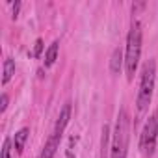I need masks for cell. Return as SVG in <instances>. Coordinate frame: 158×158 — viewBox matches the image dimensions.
<instances>
[{
	"mask_svg": "<svg viewBox=\"0 0 158 158\" xmlns=\"http://www.w3.org/2000/svg\"><path fill=\"white\" fill-rule=\"evenodd\" d=\"M139 54H141V24L139 21H132L127 35V50H125V71H127L128 82L134 80Z\"/></svg>",
	"mask_w": 158,
	"mask_h": 158,
	"instance_id": "obj_1",
	"label": "cell"
},
{
	"mask_svg": "<svg viewBox=\"0 0 158 158\" xmlns=\"http://www.w3.org/2000/svg\"><path fill=\"white\" fill-rule=\"evenodd\" d=\"M128 141H130V115L125 108H121L112 136V158H127Z\"/></svg>",
	"mask_w": 158,
	"mask_h": 158,
	"instance_id": "obj_2",
	"label": "cell"
},
{
	"mask_svg": "<svg viewBox=\"0 0 158 158\" xmlns=\"http://www.w3.org/2000/svg\"><path fill=\"white\" fill-rule=\"evenodd\" d=\"M154 80H156V61L147 60L141 69V82H139V91H138V110L139 112L147 110V106L152 99Z\"/></svg>",
	"mask_w": 158,
	"mask_h": 158,
	"instance_id": "obj_3",
	"label": "cell"
},
{
	"mask_svg": "<svg viewBox=\"0 0 158 158\" xmlns=\"http://www.w3.org/2000/svg\"><path fill=\"white\" fill-rule=\"evenodd\" d=\"M156 136H158V110L149 117V121L143 127L141 132V139H139V147L147 156H152L154 147H156Z\"/></svg>",
	"mask_w": 158,
	"mask_h": 158,
	"instance_id": "obj_4",
	"label": "cell"
},
{
	"mask_svg": "<svg viewBox=\"0 0 158 158\" xmlns=\"http://www.w3.org/2000/svg\"><path fill=\"white\" fill-rule=\"evenodd\" d=\"M69 119H71V102L67 101V102L63 104V108L60 110V115H58V121H56V127H54V132H52V134L58 136V138H61V134H63V130H65Z\"/></svg>",
	"mask_w": 158,
	"mask_h": 158,
	"instance_id": "obj_5",
	"label": "cell"
},
{
	"mask_svg": "<svg viewBox=\"0 0 158 158\" xmlns=\"http://www.w3.org/2000/svg\"><path fill=\"white\" fill-rule=\"evenodd\" d=\"M60 139H61V138H58V136H54V134H52V136L47 139V143H45V147H43V151H41L39 158H54L56 149H58V145H60Z\"/></svg>",
	"mask_w": 158,
	"mask_h": 158,
	"instance_id": "obj_6",
	"label": "cell"
},
{
	"mask_svg": "<svg viewBox=\"0 0 158 158\" xmlns=\"http://www.w3.org/2000/svg\"><path fill=\"white\" fill-rule=\"evenodd\" d=\"M123 63H125V60H123V50H121V48H115V50L112 52V60H110V71H112V73H119Z\"/></svg>",
	"mask_w": 158,
	"mask_h": 158,
	"instance_id": "obj_7",
	"label": "cell"
},
{
	"mask_svg": "<svg viewBox=\"0 0 158 158\" xmlns=\"http://www.w3.org/2000/svg\"><path fill=\"white\" fill-rule=\"evenodd\" d=\"M108 147H110V127H102V136H101V158L108 156Z\"/></svg>",
	"mask_w": 158,
	"mask_h": 158,
	"instance_id": "obj_8",
	"label": "cell"
},
{
	"mask_svg": "<svg viewBox=\"0 0 158 158\" xmlns=\"http://www.w3.org/2000/svg\"><path fill=\"white\" fill-rule=\"evenodd\" d=\"M28 134H30L28 128H21V130L15 134V151H17V152H23V151H24V143H26V139H28Z\"/></svg>",
	"mask_w": 158,
	"mask_h": 158,
	"instance_id": "obj_9",
	"label": "cell"
},
{
	"mask_svg": "<svg viewBox=\"0 0 158 158\" xmlns=\"http://www.w3.org/2000/svg\"><path fill=\"white\" fill-rule=\"evenodd\" d=\"M58 48H60V41H54V43L48 47V50H47V54H45V65H47V67H50V65L56 61V58H58Z\"/></svg>",
	"mask_w": 158,
	"mask_h": 158,
	"instance_id": "obj_10",
	"label": "cell"
},
{
	"mask_svg": "<svg viewBox=\"0 0 158 158\" xmlns=\"http://www.w3.org/2000/svg\"><path fill=\"white\" fill-rule=\"evenodd\" d=\"M13 74H15V61H13L11 58H8V60L4 61V76H2V84H4V86L11 80Z\"/></svg>",
	"mask_w": 158,
	"mask_h": 158,
	"instance_id": "obj_11",
	"label": "cell"
},
{
	"mask_svg": "<svg viewBox=\"0 0 158 158\" xmlns=\"http://www.w3.org/2000/svg\"><path fill=\"white\" fill-rule=\"evenodd\" d=\"M10 152H11V139L6 138L2 143V158H10Z\"/></svg>",
	"mask_w": 158,
	"mask_h": 158,
	"instance_id": "obj_12",
	"label": "cell"
},
{
	"mask_svg": "<svg viewBox=\"0 0 158 158\" xmlns=\"http://www.w3.org/2000/svg\"><path fill=\"white\" fill-rule=\"evenodd\" d=\"M43 52V39H37L35 41V47H34V58H39Z\"/></svg>",
	"mask_w": 158,
	"mask_h": 158,
	"instance_id": "obj_13",
	"label": "cell"
},
{
	"mask_svg": "<svg viewBox=\"0 0 158 158\" xmlns=\"http://www.w3.org/2000/svg\"><path fill=\"white\" fill-rule=\"evenodd\" d=\"M0 112H6V108H8V95L6 93H2V99H0Z\"/></svg>",
	"mask_w": 158,
	"mask_h": 158,
	"instance_id": "obj_14",
	"label": "cell"
},
{
	"mask_svg": "<svg viewBox=\"0 0 158 158\" xmlns=\"http://www.w3.org/2000/svg\"><path fill=\"white\" fill-rule=\"evenodd\" d=\"M19 10H21V2H15V6H13V19H17Z\"/></svg>",
	"mask_w": 158,
	"mask_h": 158,
	"instance_id": "obj_15",
	"label": "cell"
}]
</instances>
